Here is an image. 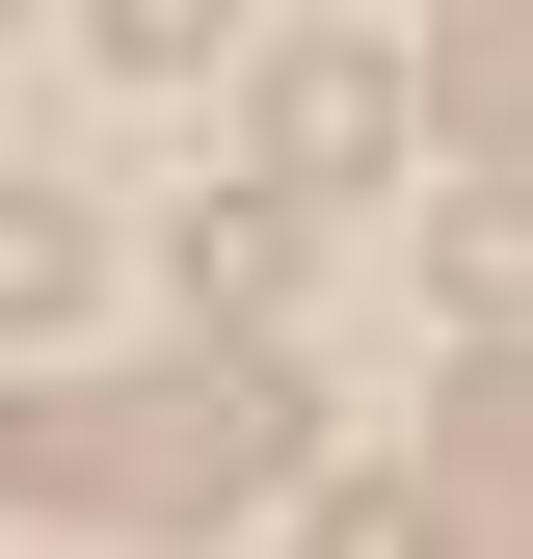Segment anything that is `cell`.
Here are the masks:
<instances>
[{"instance_id": "cell-1", "label": "cell", "mask_w": 533, "mask_h": 559, "mask_svg": "<svg viewBox=\"0 0 533 559\" xmlns=\"http://www.w3.org/2000/svg\"><path fill=\"white\" fill-rule=\"evenodd\" d=\"M266 453H294V400H266V320H240L214 373H54L0 427V507L27 533H214Z\"/></svg>"}, {"instance_id": "cell-2", "label": "cell", "mask_w": 533, "mask_h": 559, "mask_svg": "<svg viewBox=\"0 0 533 559\" xmlns=\"http://www.w3.org/2000/svg\"><path fill=\"white\" fill-rule=\"evenodd\" d=\"M400 133H427V81H400V53H266V160H294V187H374Z\"/></svg>"}, {"instance_id": "cell-3", "label": "cell", "mask_w": 533, "mask_h": 559, "mask_svg": "<svg viewBox=\"0 0 533 559\" xmlns=\"http://www.w3.org/2000/svg\"><path fill=\"white\" fill-rule=\"evenodd\" d=\"M427 507L533 533V320H481V373H453V427H427Z\"/></svg>"}, {"instance_id": "cell-4", "label": "cell", "mask_w": 533, "mask_h": 559, "mask_svg": "<svg viewBox=\"0 0 533 559\" xmlns=\"http://www.w3.org/2000/svg\"><path fill=\"white\" fill-rule=\"evenodd\" d=\"M161 266H187V294H214V320H294V266H320V187L266 160V187H214V214H187Z\"/></svg>"}, {"instance_id": "cell-5", "label": "cell", "mask_w": 533, "mask_h": 559, "mask_svg": "<svg viewBox=\"0 0 533 559\" xmlns=\"http://www.w3.org/2000/svg\"><path fill=\"white\" fill-rule=\"evenodd\" d=\"M427 133L533 160V0H453V53H427Z\"/></svg>"}, {"instance_id": "cell-6", "label": "cell", "mask_w": 533, "mask_h": 559, "mask_svg": "<svg viewBox=\"0 0 533 559\" xmlns=\"http://www.w3.org/2000/svg\"><path fill=\"white\" fill-rule=\"evenodd\" d=\"M107 294V240H81V187H0V320H81Z\"/></svg>"}, {"instance_id": "cell-7", "label": "cell", "mask_w": 533, "mask_h": 559, "mask_svg": "<svg viewBox=\"0 0 533 559\" xmlns=\"http://www.w3.org/2000/svg\"><path fill=\"white\" fill-rule=\"evenodd\" d=\"M427 294H453V320H533V160H507L453 240H427Z\"/></svg>"}, {"instance_id": "cell-8", "label": "cell", "mask_w": 533, "mask_h": 559, "mask_svg": "<svg viewBox=\"0 0 533 559\" xmlns=\"http://www.w3.org/2000/svg\"><path fill=\"white\" fill-rule=\"evenodd\" d=\"M81 53L107 81H187V53H240V0H81Z\"/></svg>"}, {"instance_id": "cell-9", "label": "cell", "mask_w": 533, "mask_h": 559, "mask_svg": "<svg viewBox=\"0 0 533 559\" xmlns=\"http://www.w3.org/2000/svg\"><path fill=\"white\" fill-rule=\"evenodd\" d=\"M0 27H27V0H0Z\"/></svg>"}]
</instances>
